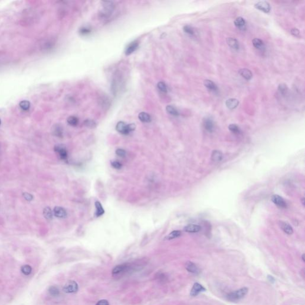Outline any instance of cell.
Wrapping results in <instances>:
<instances>
[{
	"label": "cell",
	"instance_id": "ab89813d",
	"mask_svg": "<svg viewBox=\"0 0 305 305\" xmlns=\"http://www.w3.org/2000/svg\"><path fill=\"white\" fill-rule=\"evenodd\" d=\"M23 196L25 198V200H26L28 202H31L33 199V197L32 194L28 193H23Z\"/></svg>",
	"mask_w": 305,
	"mask_h": 305
},
{
	"label": "cell",
	"instance_id": "d4e9b609",
	"mask_svg": "<svg viewBox=\"0 0 305 305\" xmlns=\"http://www.w3.org/2000/svg\"><path fill=\"white\" fill-rule=\"evenodd\" d=\"M95 206L96 208L95 215H96L97 217H99L104 214V210L103 208V206H101V203L99 202H96L95 203Z\"/></svg>",
	"mask_w": 305,
	"mask_h": 305
},
{
	"label": "cell",
	"instance_id": "ee69618b",
	"mask_svg": "<svg viewBox=\"0 0 305 305\" xmlns=\"http://www.w3.org/2000/svg\"><path fill=\"white\" fill-rule=\"evenodd\" d=\"M268 279H269V281H270V282H274L275 281V279H274L272 277H271V276H268Z\"/></svg>",
	"mask_w": 305,
	"mask_h": 305
},
{
	"label": "cell",
	"instance_id": "d590c367",
	"mask_svg": "<svg viewBox=\"0 0 305 305\" xmlns=\"http://www.w3.org/2000/svg\"><path fill=\"white\" fill-rule=\"evenodd\" d=\"M84 125L89 128H94L96 127V123L92 120L87 119L84 121Z\"/></svg>",
	"mask_w": 305,
	"mask_h": 305
},
{
	"label": "cell",
	"instance_id": "5b68a950",
	"mask_svg": "<svg viewBox=\"0 0 305 305\" xmlns=\"http://www.w3.org/2000/svg\"><path fill=\"white\" fill-rule=\"evenodd\" d=\"M255 7L265 13H269L271 11L270 4L266 1H262L258 2L255 4Z\"/></svg>",
	"mask_w": 305,
	"mask_h": 305
},
{
	"label": "cell",
	"instance_id": "bcb514c9",
	"mask_svg": "<svg viewBox=\"0 0 305 305\" xmlns=\"http://www.w3.org/2000/svg\"><path fill=\"white\" fill-rule=\"evenodd\" d=\"M301 201H302V203H303V205H304V198H302V200H301Z\"/></svg>",
	"mask_w": 305,
	"mask_h": 305
},
{
	"label": "cell",
	"instance_id": "ac0fdd59",
	"mask_svg": "<svg viewBox=\"0 0 305 305\" xmlns=\"http://www.w3.org/2000/svg\"><path fill=\"white\" fill-rule=\"evenodd\" d=\"M234 25L237 28L241 30L246 28V21L244 19V18L241 17H238L235 19V20H234Z\"/></svg>",
	"mask_w": 305,
	"mask_h": 305
},
{
	"label": "cell",
	"instance_id": "7c38bea8",
	"mask_svg": "<svg viewBox=\"0 0 305 305\" xmlns=\"http://www.w3.org/2000/svg\"><path fill=\"white\" fill-rule=\"evenodd\" d=\"M225 104H226V107L228 109L234 110V109L238 107V106L239 105V101L236 98H231L228 99L226 101Z\"/></svg>",
	"mask_w": 305,
	"mask_h": 305
},
{
	"label": "cell",
	"instance_id": "74e56055",
	"mask_svg": "<svg viewBox=\"0 0 305 305\" xmlns=\"http://www.w3.org/2000/svg\"><path fill=\"white\" fill-rule=\"evenodd\" d=\"M91 32V30L90 28H87V27H83V28H81L79 30V33L83 35H88V34L90 33Z\"/></svg>",
	"mask_w": 305,
	"mask_h": 305
},
{
	"label": "cell",
	"instance_id": "484cf974",
	"mask_svg": "<svg viewBox=\"0 0 305 305\" xmlns=\"http://www.w3.org/2000/svg\"><path fill=\"white\" fill-rule=\"evenodd\" d=\"M166 110L169 114H170V115L174 116H178L179 114V113L178 111L176 110V108L170 105H168L166 106Z\"/></svg>",
	"mask_w": 305,
	"mask_h": 305
},
{
	"label": "cell",
	"instance_id": "cb8c5ba5",
	"mask_svg": "<svg viewBox=\"0 0 305 305\" xmlns=\"http://www.w3.org/2000/svg\"><path fill=\"white\" fill-rule=\"evenodd\" d=\"M128 265H119L114 268V269L112 271L113 274H118L121 272H125L128 269Z\"/></svg>",
	"mask_w": 305,
	"mask_h": 305
},
{
	"label": "cell",
	"instance_id": "7dc6e473",
	"mask_svg": "<svg viewBox=\"0 0 305 305\" xmlns=\"http://www.w3.org/2000/svg\"><path fill=\"white\" fill-rule=\"evenodd\" d=\"M1 119H0V125H1Z\"/></svg>",
	"mask_w": 305,
	"mask_h": 305
},
{
	"label": "cell",
	"instance_id": "d6a6232c",
	"mask_svg": "<svg viewBox=\"0 0 305 305\" xmlns=\"http://www.w3.org/2000/svg\"><path fill=\"white\" fill-rule=\"evenodd\" d=\"M183 31H184V32L186 33H187L190 36H193L194 35V30L193 28L190 25L184 26V28H183Z\"/></svg>",
	"mask_w": 305,
	"mask_h": 305
},
{
	"label": "cell",
	"instance_id": "8992f818",
	"mask_svg": "<svg viewBox=\"0 0 305 305\" xmlns=\"http://www.w3.org/2000/svg\"><path fill=\"white\" fill-rule=\"evenodd\" d=\"M203 125L205 129L209 132H212L213 131L215 128L214 122L210 117H206L203 119Z\"/></svg>",
	"mask_w": 305,
	"mask_h": 305
},
{
	"label": "cell",
	"instance_id": "3957f363",
	"mask_svg": "<svg viewBox=\"0 0 305 305\" xmlns=\"http://www.w3.org/2000/svg\"><path fill=\"white\" fill-rule=\"evenodd\" d=\"M135 128L136 127L135 124H131L127 125L124 122H119L116 127L117 131L124 135L129 134L131 132L134 131Z\"/></svg>",
	"mask_w": 305,
	"mask_h": 305
},
{
	"label": "cell",
	"instance_id": "e575fe53",
	"mask_svg": "<svg viewBox=\"0 0 305 305\" xmlns=\"http://www.w3.org/2000/svg\"><path fill=\"white\" fill-rule=\"evenodd\" d=\"M48 292L52 296H57L60 293L58 288L55 286H51L48 289Z\"/></svg>",
	"mask_w": 305,
	"mask_h": 305
},
{
	"label": "cell",
	"instance_id": "7a4b0ae2",
	"mask_svg": "<svg viewBox=\"0 0 305 305\" xmlns=\"http://www.w3.org/2000/svg\"><path fill=\"white\" fill-rule=\"evenodd\" d=\"M114 9V5L111 1H103L101 8L100 10V16L103 18H108L113 13Z\"/></svg>",
	"mask_w": 305,
	"mask_h": 305
},
{
	"label": "cell",
	"instance_id": "b9f144b4",
	"mask_svg": "<svg viewBox=\"0 0 305 305\" xmlns=\"http://www.w3.org/2000/svg\"><path fill=\"white\" fill-rule=\"evenodd\" d=\"M291 33L292 35H293L295 37H299L300 36V31L297 28H293L291 30Z\"/></svg>",
	"mask_w": 305,
	"mask_h": 305
},
{
	"label": "cell",
	"instance_id": "7402d4cb",
	"mask_svg": "<svg viewBox=\"0 0 305 305\" xmlns=\"http://www.w3.org/2000/svg\"><path fill=\"white\" fill-rule=\"evenodd\" d=\"M204 85L209 90L212 91H217L218 90V88L217 85L211 80L206 79L204 81Z\"/></svg>",
	"mask_w": 305,
	"mask_h": 305
},
{
	"label": "cell",
	"instance_id": "d6986e66",
	"mask_svg": "<svg viewBox=\"0 0 305 305\" xmlns=\"http://www.w3.org/2000/svg\"><path fill=\"white\" fill-rule=\"evenodd\" d=\"M184 231L187 232H191V233H195L198 232L200 231L201 227L199 225H195V224H189L185 226Z\"/></svg>",
	"mask_w": 305,
	"mask_h": 305
},
{
	"label": "cell",
	"instance_id": "f1b7e54d",
	"mask_svg": "<svg viewBox=\"0 0 305 305\" xmlns=\"http://www.w3.org/2000/svg\"><path fill=\"white\" fill-rule=\"evenodd\" d=\"M181 235V232L180 231H178V230L173 231L172 232H170L168 235H167L165 239H168V240L175 239L176 238L179 237Z\"/></svg>",
	"mask_w": 305,
	"mask_h": 305
},
{
	"label": "cell",
	"instance_id": "f35d334b",
	"mask_svg": "<svg viewBox=\"0 0 305 305\" xmlns=\"http://www.w3.org/2000/svg\"><path fill=\"white\" fill-rule=\"evenodd\" d=\"M116 154L120 157H124L126 156V151L123 149L118 148L116 151Z\"/></svg>",
	"mask_w": 305,
	"mask_h": 305
},
{
	"label": "cell",
	"instance_id": "60d3db41",
	"mask_svg": "<svg viewBox=\"0 0 305 305\" xmlns=\"http://www.w3.org/2000/svg\"><path fill=\"white\" fill-rule=\"evenodd\" d=\"M111 166L116 169H120L122 167V165L119 162H117V161L113 162L111 163Z\"/></svg>",
	"mask_w": 305,
	"mask_h": 305
},
{
	"label": "cell",
	"instance_id": "e0dca14e",
	"mask_svg": "<svg viewBox=\"0 0 305 305\" xmlns=\"http://www.w3.org/2000/svg\"><path fill=\"white\" fill-rule=\"evenodd\" d=\"M186 269L191 273L193 274H198L199 273V269L197 266L196 264L191 262H187L186 264Z\"/></svg>",
	"mask_w": 305,
	"mask_h": 305
},
{
	"label": "cell",
	"instance_id": "2e32d148",
	"mask_svg": "<svg viewBox=\"0 0 305 305\" xmlns=\"http://www.w3.org/2000/svg\"><path fill=\"white\" fill-rule=\"evenodd\" d=\"M226 43L233 49L238 50L239 49V42L237 41V39H236L234 38H232V37L227 38H226Z\"/></svg>",
	"mask_w": 305,
	"mask_h": 305
},
{
	"label": "cell",
	"instance_id": "30bf717a",
	"mask_svg": "<svg viewBox=\"0 0 305 305\" xmlns=\"http://www.w3.org/2000/svg\"><path fill=\"white\" fill-rule=\"evenodd\" d=\"M53 213L54 215L58 218H65L67 216L66 210L62 207H55L53 210Z\"/></svg>",
	"mask_w": 305,
	"mask_h": 305
},
{
	"label": "cell",
	"instance_id": "ffe728a7",
	"mask_svg": "<svg viewBox=\"0 0 305 305\" xmlns=\"http://www.w3.org/2000/svg\"><path fill=\"white\" fill-rule=\"evenodd\" d=\"M279 225L281 227V228L285 232L286 234L288 235H291L293 233V228L287 223L284 222H280Z\"/></svg>",
	"mask_w": 305,
	"mask_h": 305
},
{
	"label": "cell",
	"instance_id": "7bdbcfd3",
	"mask_svg": "<svg viewBox=\"0 0 305 305\" xmlns=\"http://www.w3.org/2000/svg\"><path fill=\"white\" fill-rule=\"evenodd\" d=\"M96 305H109V303L108 301L107 300H100L97 304Z\"/></svg>",
	"mask_w": 305,
	"mask_h": 305
},
{
	"label": "cell",
	"instance_id": "52a82bcc",
	"mask_svg": "<svg viewBox=\"0 0 305 305\" xmlns=\"http://www.w3.org/2000/svg\"><path fill=\"white\" fill-rule=\"evenodd\" d=\"M54 150L57 152L60 157L62 160H66L68 157V152L65 147L63 145H57L54 147Z\"/></svg>",
	"mask_w": 305,
	"mask_h": 305
},
{
	"label": "cell",
	"instance_id": "836d02e7",
	"mask_svg": "<svg viewBox=\"0 0 305 305\" xmlns=\"http://www.w3.org/2000/svg\"><path fill=\"white\" fill-rule=\"evenodd\" d=\"M228 129L230 131H231L232 133L234 134H239L240 133V129L235 124H231L229 125L228 127Z\"/></svg>",
	"mask_w": 305,
	"mask_h": 305
},
{
	"label": "cell",
	"instance_id": "83f0119b",
	"mask_svg": "<svg viewBox=\"0 0 305 305\" xmlns=\"http://www.w3.org/2000/svg\"><path fill=\"white\" fill-rule=\"evenodd\" d=\"M67 122L69 125L73 126V127H75L78 124L79 120L76 116H71L68 118Z\"/></svg>",
	"mask_w": 305,
	"mask_h": 305
},
{
	"label": "cell",
	"instance_id": "277c9868",
	"mask_svg": "<svg viewBox=\"0 0 305 305\" xmlns=\"http://www.w3.org/2000/svg\"><path fill=\"white\" fill-rule=\"evenodd\" d=\"M63 291L67 293H76L78 290V284L74 281H69L63 287Z\"/></svg>",
	"mask_w": 305,
	"mask_h": 305
},
{
	"label": "cell",
	"instance_id": "4dcf8cb0",
	"mask_svg": "<svg viewBox=\"0 0 305 305\" xmlns=\"http://www.w3.org/2000/svg\"><path fill=\"white\" fill-rule=\"evenodd\" d=\"M19 106L23 110H28L29 108H30V107H31V103L29 101H27V100H23V101H22L20 103H19Z\"/></svg>",
	"mask_w": 305,
	"mask_h": 305
},
{
	"label": "cell",
	"instance_id": "9a60e30c",
	"mask_svg": "<svg viewBox=\"0 0 305 305\" xmlns=\"http://www.w3.org/2000/svg\"><path fill=\"white\" fill-rule=\"evenodd\" d=\"M253 46L258 50L264 51L265 50V45L262 40L259 38H255L252 41Z\"/></svg>",
	"mask_w": 305,
	"mask_h": 305
},
{
	"label": "cell",
	"instance_id": "8fae6325",
	"mask_svg": "<svg viewBox=\"0 0 305 305\" xmlns=\"http://www.w3.org/2000/svg\"><path fill=\"white\" fill-rule=\"evenodd\" d=\"M139 43L137 41H134L132 42H131L127 47L125 50V54L127 55H129L133 53L138 47Z\"/></svg>",
	"mask_w": 305,
	"mask_h": 305
},
{
	"label": "cell",
	"instance_id": "44dd1931",
	"mask_svg": "<svg viewBox=\"0 0 305 305\" xmlns=\"http://www.w3.org/2000/svg\"><path fill=\"white\" fill-rule=\"evenodd\" d=\"M223 158V154L221 151L219 150H214L212 154V160L215 163L219 162Z\"/></svg>",
	"mask_w": 305,
	"mask_h": 305
},
{
	"label": "cell",
	"instance_id": "5bb4252c",
	"mask_svg": "<svg viewBox=\"0 0 305 305\" xmlns=\"http://www.w3.org/2000/svg\"><path fill=\"white\" fill-rule=\"evenodd\" d=\"M238 74L244 78L247 81L250 80L252 77V72L247 69H241L238 71Z\"/></svg>",
	"mask_w": 305,
	"mask_h": 305
},
{
	"label": "cell",
	"instance_id": "1f68e13d",
	"mask_svg": "<svg viewBox=\"0 0 305 305\" xmlns=\"http://www.w3.org/2000/svg\"><path fill=\"white\" fill-rule=\"evenodd\" d=\"M22 272L25 275H29L31 274L32 272V268L31 266L28 265H25L22 266L21 268Z\"/></svg>",
	"mask_w": 305,
	"mask_h": 305
},
{
	"label": "cell",
	"instance_id": "603a6c76",
	"mask_svg": "<svg viewBox=\"0 0 305 305\" xmlns=\"http://www.w3.org/2000/svg\"><path fill=\"white\" fill-rule=\"evenodd\" d=\"M138 119L144 123H149L151 121V117L149 114L146 112H141L138 114Z\"/></svg>",
	"mask_w": 305,
	"mask_h": 305
},
{
	"label": "cell",
	"instance_id": "4fadbf2b",
	"mask_svg": "<svg viewBox=\"0 0 305 305\" xmlns=\"http://www.w3.org/2000/svg\"><path fill=\"white\" fill-rule=\"evenodd\" d=\"M52 133L54 135H55L57 137H60V138L63 137V130L62 127L58 124H56V125H54L53 127L52 128Z\"/></svg>",
	"mask_w": 305,
	"mask_h": 305
},
{
	"label": "cell",
	"instance_id": "ba28073f",
	"mask_svg": "<svg viewBox=\"0 0 305 305\" xmlns=\"http://www.w3.org/2000/svg\"><path fill=\"white\" fill-rule=\"evenodd\" d=\"M271 200L273 202L274 204H275L277 206L282 207V208H285L287 207V204L285 200L279 195L274 194L271 197Z\"/></svg>",
	"mask_w": 305,
	"mask_h": 305
},
{
	"label": "cell",
	"instance_id": "9c48e42d",
	"mask_svg": "<svg viewBox=\"0 0 305 305\" xmlns=\"http://www.w3.org/2000/svg\"><path fill=\"white\" fill-rule=\"evenodd\" d=\"M205 291H206V288L203 286H202L201 284L196 282L194 284V285L191 290L190 295L192 296H196L199 293Z\"/></svg>",
	"mask_w": 305,
	"mask_h": 305
},
{
	"label": "cell",
	"instance_id": "6da1fadb",
	"mask_svg": "<svg viewBox=\"0 0 305 305\" xmlns=\"http://www.w3.org/2000/svg\"><path fill=\"white\" fill-rule=\"evenodd\" d=\"M249 289L247 287H243L236 291L230 293L226 296L227 299L230 301L235 302L245 297L248 293Z\"/></svg>",
	"mask_w": 305,
	"mask_h": 305
},
{
	"label": "cell",
	"instance_id": "4316f807",
	"mask_svg": "<svg viewBox=\"0 0 305 305\" xmlns=\"http://www.w3.org/2000/svg\"><path fill=\"white\" fill-rule=\"evenodd\" d=\"M43 214H44V217L47 220H51L52 219L53 213H52L51 209L49 207H47L44 209Z\"/></svg>",
	"mask_w": 305,
	"mask_h": 305
},
{
	"label": "cell",
	"instance_id": "f6af8a7d",
	"mask_svg": "<svg viewBox=\"0 0 305 305\" xmlns=\"http://www.w3.org/2000/svg\"><path fill=\"white\" fill-rule=\"evenodd\" d=\"M304 254H303V255H302V259H303V262H304Z\"/></svg>",
	"mask_w": 305,
	"mask_h": 305
},
{
	"label": "cell",
	"instance_id": "8d00e7d4",
	"mask_svg": "<svg viewBox=\"0 0 305 305\" xmlns=\"http://www.w3.org/2000/svg\"><path fill=\"white\" fill-rule=\"evenodd\" d=\"M157 88L159 91L163 93H166L167 91V88L166 84L163 82H159L157 84Z\"/></svg>",
	"mask_w": 305,
	"mask_h": 305
},
{
	"label": "cell",
	"instance_id": "f546056e",
	"mask_svg": "<svg viewBox=\"0 0 305 305\" xmlns=\"http://www.w3.org/2000/svg\"><path fill=\"white\" fill-rule=\"evenodd\" d=\"M278 91H280V94H282V95H285L288 92V87L287 86L286 84H284V83H282V84H280L279 85H278Z\"/></svg>",
	"mask_w": 305,
	"mask_h": 305
}]
</instances>
